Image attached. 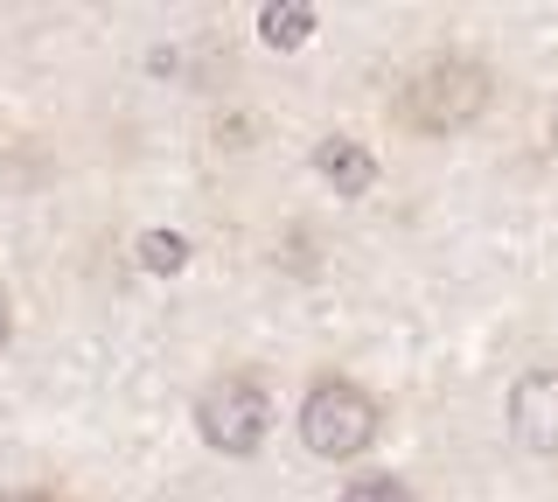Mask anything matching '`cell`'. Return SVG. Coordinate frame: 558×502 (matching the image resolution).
Masks as SVG:
<instances>
[{
    "label": "cell",
    "mask_w": 558,
    "mask_h": 502,
    "mask_svg": "<svg viewBox=\"0 0 558 502\" xmlns=\"http://www.w3.org/2000/svg\"><path fill=\"white\" fill-rule=\"evenodd\" d=\"M488 112V71L468 57H440L426 71H412V84L398 91V119L418 133H461Z\"/></svg>",
    "instance_id": "cell-1"
},
{
    "label": "cell",
    "mask_w": 558,
    "mask_h": 502,
    "mask_svg": "<svg viewBox=\"0 0 558 502\" xmlns=\"http://www.w3.org/2000/svg\"><path fill=\"white\" fill-rule=\"evenodd\" d=\"M377 397L349 377H322L307 397H301V440L314 446L322 461H356L363 446L377 440Z\"/></svg>",
    "instance_id": "cell-2"
},
{
    "label": "cell",
    "mask_w": 558,
    "mask_h": 502,
    "mask_svg": "<svg viewBox=\"0 0 558 502\" xmlns=\"http://www.w3.org/2000/svg\"><path fill=\"white\" fill-rule=\"evenodd\" d=\"M196 426L217 454H258V440H266V426H272V397L258 391L252 377H217L196 405Z\"/></svg>",
    "instance_id": "cell-3"
},
{
    "label": "cell",
    "mask_w": 558,
    "mask_h": 502,
    "mask_svg": "<svg viewBox=\"0 0 558 502\" xmlns=\"http://www.w3.org/2000/svg\"><path fill=\"white\" fill-rule=\"evenodd\" d=\"M510 432L531 454H558V370H531L510 391Z\"/></svg>",
    "instance_id": "cell-4"
},
{
    "label": "cell",
    "mask_w": 558,
    "mask_h": 502,
    "mask_svg": "<svg viewBox=\"0 0 558 502\" xmlns=\"http://www.w3.org/2000/svg\"><path fill=\"white\" fill-rule=\"evenodd\" d=\"M314 168H322V175L336 182V196H363V188L377 182V161H371V147H356L349 133H328V140L314 147Z\"/></svg>",
    "instance_id": "cell-5"
},
{
    "label": "cell",
    "mask_w": 558,
    "mask_h": 502,
    "mask_svg": "<svg viewBox=\"0 0 558 502\" xmlns=\"http://www.w3.org/2000/svg\"><path fill=\"white\" fill-rule=\"evenodd\" d=\"M258 28H266L272 49H301L314 36V8H307V0H272V8L258 14Z\"/></svg>",
    "instance_id": "cell-6"
},
{
    "label": "cell",
    "mask_w": 558,
    "mask_h": 502,
    "mask_svg": "<svg viewBox=\"0 0 558 502\" xmlns=\"http://www.w3.org/2000/svg\"><path fill=\"white\" fill-rule=\"evenodd\" d=\"M182 258H189V245L174 231H147V237H140V266H147V272H182Z\"/></svg>",
    "instance_id": "cell-7"
},
{
    "label": "cell",
    "mask_w": 558,
    "mask_h": 502,
    "mask_svg": "<svg viewBox=\"0 0 558 502\" xmlns=\"http://www.w3.org/2000/svg\"><path fill=\"white\" fill-rule=\"evenodd\" d=\"M342 502H412L405 495V481H391V475H363V481H349Z\"/></svg>",
    "instance_id": "cell-8"
},
{
    "label": "cell",
    "mask_w": 558,
    "mask_h": 502,
    "mask_svg": "<svg viewBox=\"0 0 558 502\" xmlns=\"http://www.w3.org/2000/svg\"><path fill=\"white\" fill-rule=\"evenodd\" d=\"M0 502H57V495H43V489H22V495H0Z\"/></svg>",
    "instance_id": "cell-9"
},
{
    "label": "cell",
    "mask_w": 558,
    "mask_h": 502,
    "mask_svg": "<svg viewBox=\"0 0 558 502\" xmlns=\"http://www.w3.org/2000/svg\"><path fill=\"white\" fill-rule=\"evenodd\" d=\"M8 328H14V315H8V293H0V342H8Z\"/></svg>",
    "instance_id": "cell-10"
}]
</instances>
